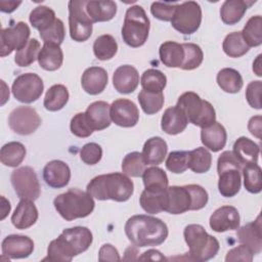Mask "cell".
I'll return each instance as SVG.
<instances>
[{"instance_id":"db71d44e","label":"cell","mask_w":262,"mask_h":262,"mask_svg":"<svg viewBox=\"0 0 262 262\" xmlns=\"http://www.w3.org/2000/svg\"><path fill=\"white\" fill-rule=\"evenodd\" d=\"M176 8V4H172L169 2H154L150 6V12L151 14L160 19V20H164V21H171L172 16L174 14Z\"/></svg>"},{"instance_id":"44dd1931","label":"cell","mask_w":262,"mask_h":262,"mask_svg":"<svg viewBox=\"0 0 262 262\" xmlns=\"http://www.w3.org/2000/svg\"><path fill=\"white\" fill-rule=\"evenodd\" d=\"M110 104L105 101H94L86 110L85 118L92 131H100L111 125Z\"/></svg>"},{"instance_id":"5bb4252c","label":"cell","mask_w":262,"mask_h":262,"mask_svg":"<svg viewBox=\"0 0 262 262\" xmlns=\"http://www.w3.org/2000/svg\"><path fill=\"white\" fill-rule=\"evenodd\" d=\"M10 129L20 135H30L34 133L41 125V118L34 107L18 106L14 108L8 117Z\"/></svg>"},{"instance_id":"7dc6e473","label":"cell","mask_w":262,"mask_h":262,"mask_svg":"<svg viewBox=\"0 0 262 262\" xmlns=\"http://www.w3.org/2000/svg\"><path fill=\"white\" fill-rule=\"evenodd\" d=\"M145 162L142 155L138 151H132L125 156L122 162V171L124 174L131 177L142 176L145 170Z\"/></svg>"},{"instance_id":"30bf717a","label":"cell","mask_w":262,"mask_h":262,"mask_svg":"<svg viewBox=\"0 0 262 262\" xmlns=\"http://www.w3.org/2000/svg\"><path fill=\"white\" fill-rule=\"evenodd\" d=\"M84 0H71L69 2L70 36L76 42L88 40L92 34V21L86 13Z\"/></svg>"},{"instance_id":"7a4b0ae2","label":"cell","mask_w":262,"mask_h":262,"mask_svg":"<svg viewBox=\"0 0 262 262\" xmlns=\"http://www.w3.org/2000/svg\"><path fill=\"white\" fill-rule=\"evenodd\" d=\"M125 233L135 247H154L163 244L168 236L167 224L159 218L134 215L125 223Z\"/></svg>"},{"instance_id":"3957f363","label":"cell","mask_w":262,"mask_h":262,"mask_svg":"<svg viewBox=\"0 0 262 262\" xmlns=\"http://www.w3.org/2000/svg\"><path fill=\"white\" fill-rule=\"evenodd\" d=\"M208 200V192L201 185L168 186L164 193V211L177 215L186 211L201 210L207 205Z\"/></svg>"},{"instance_id":"f35d334b","label":"cell","mask_w":262,"mask_h":262,"mask_svg":"<svg viewBox=\"0 0 262 262\" xmlns=\"http://www.w3.org/2000/svg\"><path fill=\"white\" fill-rule=\"evenodd\" d=\"M212 156L205 147H196L188 151V168L194 173L202 174L210 170Z\"/></svg>"},{"instance_id":"f546056e","label":"cell","mask_w":262,"mask_h":262,"mask_svg":"<svg viewBox=\"0 0 262 262\" xmlns=\"http://www.w3.org/2000/svg\"><path fill=\"white\" fill-rule=\"evenodd\" d=\"M241 172L237 169L231 168L218 173V189L222 196L232 198L239 191L242 185Z\"/></svg>"},{"instance_id":"bcb514c9","label":"cell","mask_w":262,"mask_h":262,"mask_svg":"<svg viewBox=\"0 0 262 262\" xmlns=\"http://www.w3.org/2000/svg\"><path fill=\"white\" fill-rule=\"evenodd\" d=\"M164 193L165 190L156 192L144 189L139 198L141 208L149 214H158L164 211Z\"/></svg>"},{"instance_id":"f6af8a7d","label":"cell","mask_w":262,"mask_h":262,"mask_svg":"<svg viewBox=\"0 0 262 262\" xmlns=\"http://www.w3.org/2000/svg\"><path fill=\"white\" fill-rule=\"evenodd\" d=\"M40 50L39 41L35 38L30 39L21 49L16 51L14 61L19 67H29L38 58Z\"/></svg>"},{"instance_id":"7c38bea8","label":"cell","mask_w":262,"mask_h":262,"mask_svg":"<svg viewBox=\"0 0 262 262\" xmlns=\"http://www.w3.org/2000/svg\"><path fill=\"white\" fill-rule=\"evenodd\" d=\"M11 89L16 100L24 103H31L42 95L44 84L37 74L26 73L14 79Z\"/></svg>"},{"instance_id":"ab89813d","label":"cell","mask_w":262,"mask_h":262,"mask_svg":"<svg viewBox=\"0 0 262 262\" xmlns=\"http://www.w3.org/2000/svg\"><path fill=\"white\" fill-rule=\"evenodd\" d=\"M31 25L37 29L39 32L45 31L55 21V12L47 6H37L35 7L29 16Z\"/></svg>"},{"instance_id":"d590c367","label":"cell","mask_w":262,"mask_h":262,"mask_svg":"<svg viewBox=\"0 0 262 262\" xmlns=\"http://www.w3.org/2000/svg\"><path fill=\"white\" fill-rule=\"evenodd\" d=\"M26 157V147L23 143L11 141L1 147V163L8 167H17Z\"/></svg>"},{"instance_id":"91938a15","label":"cell","mask_w":262,"mask_h":262,"mask_svg":"<svg viewBox=\"0 0 262 262\" xmlns=\"http://www.w3.org/2000/svg\"><path fill=\"white\" fill-rule=\"evenodd\" d=\"M261 124H262L261 116L252 117L248 124V129H249L250 133L257 138H261V132H262Z\"/></svg>"},{"instance_id":"7bdbcfd3","label":"cell","mask_w":262,"mask_h":262,"mask_svg":"<svg viewBox=\"0 0 262 262\" xmlns=\"http://www.w3.org/2000/svg\"><path fill=\"white\" fill-rule=\"evenodd\" d=\"M245 188L251 193H259L262 189L261 168L257 163L245 165L242 170Z\"/></svg>"},{"instance_id":"277c9868","label":"cell","mask_w":262,"mask_h":262,"mask_svg":"<svg viewBox=\"0 0 262 262\" xmlns=\"http://www.w3.org/2000/svg\"><path fill=\"white\" fill-rule=\"evenodd\" d=\"M132 180L124 173H108L94 177L87 185V192L99 201L126 202L133 194Z\"/></svg>"},{"instance_id":"e0dca14e","label":"cell","mask_w":262,"mask_h":262,"mask_svg":"<svg viewBox=\"0 0 262 262\" xmlns=\"http://www.w3.org/2000/svg\"><path fill=\"white\" fill-rule=\"evenodd\" d=\"M239 220V213L236 208L232 206H222L213 212L209 223L212 230L216 232H224L237 229Z\"/></svg>"},{"instance_id":"f1b7e54d","label":"cell","mask_w":262,"mask_h":262,"mask_svg":"<svg viewBox=\"0 0 262 262\" xmlns=\"http://www.w3.org/2000/svg\"><path fill=\"white\" fill-rule=\"evenodd\" d=\"M232 152L237 158V160L245 166L251 163L258 162L260 147L250 138L242 136L235 140Z\"/></svg>"},{"instance_id":"6f0895ef","label":"cell","mask_w":262,"mask_h":262,"mask_svg":"<svg viewBox=\"0 0 262 262\" xmlns=\"http://www.w3.org/2000/svg\"><path fill=\"white\" fill-rule=\"evenodd\" d=\"M252 260H253L252 251L246 245H243V244L228 251L225 257L226 262H231V261L251 262Z\"/></svg>"},{"instance_id":"74e56055","label":"cell","mask_w":262,"mask_h":262,"mask_svg":"<svg viewBox=\"0 0 262 262\" xmlns=\"http://www.w3.org/2000/svg\"><path fill=\"white\" fill-rule=\"evenodd\" d=\"M242 36L249 47H256L262 44V17L255 15L249 18L245 25Z\"/></svg>"},{"instance_id":"d6986e66","label":"cell","mask_w":262,"mask_h":262,"mask_svg":"<svg viewBox=\"0 0 262 262\" xmlns=\"http://www.w3.org/2000/svg\"><path fill=\"white\" fill-rule=\"evenodd\" d=\"M139 84V74L137 70L130 66H120L114 73L113 85L119 93L129 94L136 90Z\"/></svg>"},{"instance_id":"4dcf8cb0","label":"cell","mask_w":262,"mask_h":262,"mask_svg":"<svg viewBox=\"0 0 262 262\" xmlns=\"http://www.w3.org/2000/svg\"><path fill=\"white\" fill-rule=\"evenodd\" d=\"M160 59L168 68H181L184 60V49L182 44L174 41L164 42L159 49Z\"/></svg>"},{"instance_id":"816d5d0a","label":"cell","mask_w":262,"mask_h":262,"mask_svg":"<svg viewBox=\"0 0 262 262\" xmlns=\"http://www.w3.org/2000/svg\"><path fill=\"white\" fill-rule=\"evenodd\" d=\"M70 128H71V132L75 136L81 137V138L88 137L93 132L86 121L84 113H78L72 118Z\"/></svg>"},{"instance_id":"ffe728a7","label":"cell","mask_w":262,"mask_h":262,"mask_svg":"<svg viewBox=\"0 0 262 262\" xmlns=\"http://www.w3.org/2000/svg\"><path fill=\"white\" fill-rule=\"evenodd\" d=\"M238 242L246 245L253 253V255L259 254L262 251V232H261V216L250 222L241 228L236 232Z\"/></svg>"},{"instance_id":"836d02e7","label":"cell","mask_w":262,"mask_h":262,"mask_svg":"<svg viewBox=\"0 0 262 262\" xmlns=\"http://www.w3.org/2000/svg\"><path fill=\"white\" fill-rule=\"evenodd\" d=\"M69 100V91L64 85H52L45 94L43 104L47 111L56 112L61 110Z\"/></svg>"},{"instance_id":"c3c4849f","label":"cell","mask_w":262,"mask_h":262,"mask_svg":"<svg viewBox=\"0 0 262 262\" xmlns=\"http://www.w3.org/2000/svg\"><path fill=\"white\" fill-rule=\"evenodd\" d=\"M184 60L180 69L191 71L201 66L204 59V53L201 47L194 43H183Z\"/></svg>"},{"instance_id":"e575fe53","label":"cell","mask_w":262,"mask_h":262,"mask_svg":"<svg viewBox=\"0 0 262 262\" xmlns=\"http://www.w3.org/2000/svg\"><path fill=\"white\" fill-rule=\"evenodd\" d=\"M217 84L219 87L227 93H237L243 85V78L241 74L231 68H224L217 74Z\"/></svg>"},{"instance_id":"d6a6232c","label":"cell","mask_w":262,"mask_h":262,"mask_svg":"<svg viewBox=\"0 0 262 262\" xmlns=\"http://www.w3.org/2000/svg\"><path fill=\"white\" fill-rule=\"evenodd\" d=\"M145 189L149 191L162 192L168 187V176L166 172L159 167H149L142 174Z\"/></svg>"},{"instance_id":"ac0fdd59","label":"cell","mask_w":262,"mask_h":262,"mask_svg":"<svg viewBox=\"0 0 262 262\" xmlns=\"http://www.w3.org/2000/svg\"><path fill=\"white\" fill-rule=\"evenodd\" d=\"M43 178L47 185L53 188H61L68 185L71 179V170L68 164L59 160H53L43 169Z\"/></svg>"},{"instance_id":"83f0119b","label":"cell","mask_w":262,"mask_h":262,"mask_svg":"<svg viewBox=\"0 0 262 262\" xmlns=\"http://www.w3.org/2000/svg\"><path fill=\"white\" fill-rule=\"evenodd\" d=\"M39 66L45 71L58 70L63 61V53L59 45L52 43H44L38 55Z\"/></svg>"},{"instance_id":"7402d4cb","label":"cell","mask_w":262,"mask_h":262,"mask_svg":"<svg viewBox=\"0 0 262 262\" xmlns=\"http://www.w3.org/2000/svg\"><path fill=\"white\" fill-rule=\"evenodd\" d=\"M107 81V73L103 68L90 67L84 71L81 78V85L85 92L96 95L105 89Z\"/></svg>"},{"instance_id":"8fae6325","label":"cell","mask_w":262,"mask_h":262,"mask_svg":"<svg viewBox=\"0 0 262 262\" xmlns=\"http://www.w3.org/2000/svg\"><path fill=\"white\" fill-rule=\"evenodd\" d=\"M11 184L20 200L35 201L41 193L38 177L29 166H24L12 171L10 176Z\"/></svg>"},{"instance_id":"b9f144b4","label":"cell","mask_w":262,"mask_h":262,"mask_svg":"<svg viewBox=\"0 0 262 262\" xmlns=\"http://www.w3.org/2000/svg\"><path fill=\"white\" fill-rule=\"evenodd\" d=\"M138 101L146 115H154L161 111L165 99L163 92H151L142 89L138 94Z\"/></svg>"},{"instance_id":"f907efd6","label":"cell","mask_w":262,"mask_h":262,"mask_svg":"<svg viewBox=\"0 0 262 262\" xmlns=\"http://www.w3.org/2000/svg\"><path fill=\"white\" fill-rule=\"evenodd\" d=\"M64 26L61 19L56 18L52 26H50L45 31L40 32V37L44 43H52L60 45L64 39Z\"/></svg>"},{"instance_id":"be15d7a7","label":"cell","mask_w":262,"mask_h":262,"mask_svg":"<svg viewBox=\"0 0 262 262\" xmlns=\"http://www.w3.org/2000/svg\"><path fill=\"white\" fill-rule=\"evenodd\" d=\"M261 54H259L257 56V58L255 59V61L253 62V71L255 72V74L258 76V77H261L262 76V71H261Z\"/></svg>"},{"instance_id":"11a10c76","label":"cell","mask_w":262,"mask_h":262,"mask_svg":"<svg viewBox=\"0 0 262 262\" xmlns=\"http://www.w3.org/2000/svg\"><path fill=\"white\" fill-rule=\"evenodd\" d=\"M244 165L237 160V158L234 156V154L232 151L226 150L223 151L220 157L218 158V162H217V172L220 173L226 169H237L239 171L243 170Z\"/></svg>"},{"instance_id":"94428289","label":"cell","mask_w":262,"mask_h":262,"mask_svg":"<svg viewBox=\"0 0 262 262\" xmlns=\"http://www.w3.org/2000/svg\"><path fill=\"white\" fill-rule=\"evenodd\" d=\"M138 260H158V261H164L166 258L162 255V253L158 250H148L144 252L140 257H138Z\"/></svg>"},{"instance_id":"4fadbf2b","label":"cell","mask_w":262,"mask_h":262,"mask_svg":"<svg viewBox=\"0 0 262 262\" xmlns=\"http://www.w3.org/2000/svg\"><path fill=\"white\" fill-rule=\"evenodd\" d=\"M31 31L24 21H18L0 32V56L9 55L13 50L18 51L30 40Z\"/></svg>"},{"instance_id":"9f6ffc18","label":"cell","mask_w":262,"mask_h":262,"mask_svg":"<svg viewBox=\"0 0 262 262\" xmlns=\"http://www.w3.org/2000/svg\"><path fill=\"white\" fill-rule=\"evenodd\" d=\"M261 89L262 83L261 81H253L248 84L246 88V98L250 106L256 110L261 108Z\"/></svg>"},{"instance_id":"6da1fadb","label":"cell","mask_w":262,"mask_h":262,"mask_svg":"<svg viewBox=\"0 0 262 262\" xmlns=\"http://www.w3.org/2000/svg\"><path fill=\"white\" fill-rule=\"evenodd\" d=\"M92 233L84 226L64 229L60 235L51 241L47 249V257L43 260L71 261L75 256L88 250L92 244Z\"/></svg>"},{"instance_id":"9c48e42d","label":"cell","mask_w":262,"mask_h":262,"mask_svg":"<svg viewBox=\"0 0 262 262\" xmlns=\"http://www.w3.org/2000/svg\"><path fill=\"white\" fill-rule=\"evenodd\" d=\"M202 23V8L195 1L176 4L171 19L172 27L183 35H191L198 31Z\"/></svg>"},{"instance_id":"cb8c5ba5","label":"cell","mask_w":262,"mask_h":262,"mask_svg":"<svg viewBox=\"0 0 262 262\" xmlns=\"http://www.w3.org/2000/svg\"><path fill=\"white\" fill-rule=\"evenodd\" d=\"M85 9L92 24L108 21L117 13V4L112 0H91L86 2Z\"/></svg>"},{"instance_id":"680465c9","label":"cell","mask_w":262,"mask_h":262,"mask_svg":"<svg viewBox=\"0 0 262 262\" xmlns=\"http://www.w3.org/2000/svg\"><path fill=\"white\" fill-rule=\"evenodd\" d=\"M99 261H119L121 260L118 250L111 244H104L98 253Z\"/></svg>"},{"instance_id":"f5cc1de1","label":"cell","mask_w":262,"mask_h":262,"mask_svg":"<svg viewBox=\"0 0 262 262\" xmlns=\"http://www.w3.org/2000/svg\"><path fill=\"white\" fill-rule=\"evenodd\" d=\"M102 157V148L95 142L85 144L80 150L81 160L87 165L97 164Z\"/></svg>"},{"instance_id":"ba28073f","label":"cell","mask_w":262,"mask_h":262,"mask_svg":"<svg viewBox=\"0 0 262 262\" xmlns=\"http://www.w3.org/2000/svg\"><path fill=\"white\" fill-rule=\"evenodd\" d=\"M176 106L184 113L189 123L201 128L210 126L216 120V113L213 105L209 101L203 100L194 92L188 91L181 94Z\"/></svg>"},{"instance_id":"d4e9b609","label":"cell","mask_w":262,"mask_h":262,"mask_svg":"<svg viewBox=\"0 0 262 262\" xmlns=\"http://www.w3.org/2000/svg\"><path fill=\"white\" fill-rule=\"evenodd\" d=\"M227 139V133L225 128L218 122H214L208 127L202 128L201 130V140L205 147L216 152L221 150Z\"/></svg>"},{"instance_id":"9a60e30c","label":"cell","mask_w":262,"mask_h":262,"mask_svg":"<svg viewBox=\"0 0 262 262\" xmlns=\"http://www.w3.org/2000/svg\"><path fill=\"white\" fill-rule=\"evenodd\" d=\"M110 115L112 121L124 128H130L137 124L139 120V111L136 104L126 98H120L110 106Z\"/></svg>"},{"instance_id":"6125c7cd","label":"cell","mask_w":262,"mask_h":262,"mask_svg":"<svg viewBox=\"0 0 262 262\" xmlns=\"http://www.w3.org/2000/svg\"><path fill=\"white\" fill-rule=\"evenodd\" d=\"M20 4L21 1H0V10L2 12L10 13L14 11Z\"/></svg>"},{"instance_id":"60d3db41","label":"cell","mask_w":262,"mask_h":262,"mask_svg":"<svg viewBox=\"0 0 262 262\" xmlns=\"http://www.w3.org/2000/svg\"><path fill=\"white\" fill-rule=\"evenodd\" d=\"M223 51L229 57H241L246 54L250 47L245 42L241 32H233L228 34L222 44Z\"/></svg>"},{"instance_id":"e7e4bbea","label":"cell","mask_w":262,"mask_h":262,"mask_svg":"<svg viewBox=\"0 0 262 262\" xmlns=\"http://www.w3.org/2000/svg\"><path fill=\"white\" fill-rule=\"evenodd\" d=\"M1 200H2V207H1V209H2V215H1V219H4L5 217H6V215L10 212V204H9V202H7L6 200H5V198H3V196H1Z\"/></svg>"},{"instance_id":"8d00e7d4","label":"cell","mask_w":262,"mask_h":262,"mask_svg":"<svg viewBox=\"0 0 262 262\" xmlns=\"http://www.w3.org/2000/svg\"><path fill=\"white\" fill-rule=\"evenodd\" d=\"M118 51L116 39L108 34L97 37L93 43V52L99 60H108L113 58Z\"/></svg>"},{"instance_id":"4316f807","label":"cell","mask_w":262,"mask_h":262,"mask_svg":"<svg viewBox=\"0 0 262 262\" xmlns=\"http://www.w3.org/2000/svg\"><path fill=\"white\" fill-rule=\"evenodd\" d=\"M167 142L163 138L156 136L145 141L141 155L145 164L157 166L164 162L167 156Z\"/></svg>"},{"instance_id":"8992f818","label":"cell","mask_w":262,"mask_h":262,"mask_svg":"<svg viewBox=\"0 0 262 262\" xmlns=\"http://www.w3.org/2000/svg\"><path fill=\"white\" fill-rule=\"evenodd\" d=\"M183 236L189 248V260L208 261L219 251L220 245L217 238L209 234L200 224H188L184 228Z\"/></svg>"},{"instance_id":"1f68e13d","label":"cell","mask_w":262,"mask_h":262,"mask_svg":"<svg viewBox=\"0 0 262 262\" xmlns=\"http://www.w3.org/2000/svg\"><path fill=\"white\" fill-rule=\"evenodd\" d=\"M253 2L244 0H226L220 8V17L226 25L237 24Z\"/></svg>"},{"instance_id":"5b68a950","label":"cell","mask_w":262,"mask_h":262,"mask_svg":"<svg viewBox=\"0 0 262 262\" xmlns=\"http://www.w3.org/2000/svg\"><path fill=\"white\" fill-rule=\"evenodd\" d=\"M53 205L57 213L67 221L89 216L94 210V200L86 191L79 188H71L68 191L58 194Z\"/></svg>"},{"instance_id":"ee69618b","label":"cell","mask_w":262,"mask_h":262,"mask_svg":"<svg viewBox=\"0 0 262 262\" xmlns=\"http://www.w3.org/2000/svg\"><path fill=\"white\" fill-rule=\"evenodd\" d=\"M167 84L165 74L156 69H148L141 76L142 89L151 92H163Z\"/></svg>"},{"instance_id":"52a82bcc","label":"cell","mask_w":262,"mask_h":262,"mask_svg":"<svg viewBox=\"0 0 262 262\" xmlns=\"http://www.w3.org/2000/svg\"><path fill=\"white\" fill-rule=\"evenodd\" d=\"M149 19L140 5H133L126 11L122 28V38L130 47L142 46L148 37Z\"/></svg>"},{"instance_id":"2e32d148","label":"cell","mask_w":262,"mask_h":262,"mask_svg":"<svg viewBox=\"0 0 262 262\" xmlns=\"http://www.w3.org/2000/svg\"><path fill=\"white\" fill-rule=\"evenodd\" d=\"M2 254L9 259H21L29 257L34 251V242L26 235H7L1 244Z\"/></svg>"},{"instance_id":"603a6c76","label":"cell","mask_w":262,"mask_h":262,"mask_svg":"<svg viewBox=\"0 0 262 262\" xmlns=\"http://www.w3.org/2000/svg\"><path fill=\"white\" fill-rule=\"evenodd\" d=\"M38 219V210L31 200H21L12 216L11 222L17 229H27L34 225Z\"/></svg>"},{"instance_id":"681fc988","label":"cell","mask_w":262,"mask_h":262,"mask_svg":"<svg viewBox=\"0 0 262 262\" xmlns=\"http://www.w3.org/2000/svg\"><path fill=\"white\" fill-rule=\"evenodd\" d=\"M166 168L175 174L183 173L188 168V151H171L166 160Z\"/></svg>"},{"instance_id":"484cf974","label":"cell","mask_w":262,"mask_h":262,"mask_svg":"<svg viewBox=\"0 0 262 262\" xmlns=\"http://www.w3.org/2000/svg\"><path fill=\"white\" fill-rule=\"evenodd\" d=\"M188 124V120L184 113L178 106L168 107L161 120V128L170 135H176L184 131Z\"/></svg>"}]
</instances>
